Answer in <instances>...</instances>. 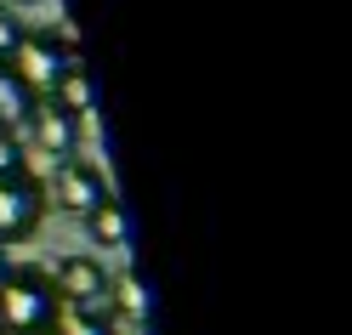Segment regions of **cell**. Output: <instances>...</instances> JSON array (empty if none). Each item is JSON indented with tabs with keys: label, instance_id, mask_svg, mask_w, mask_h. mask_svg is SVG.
Listing matches in <instances>:
<instances>
[{
	"label": "cell",
	"instance_id": "1",
	"mask_svg": "<svg viewBox=\"0 0 352 335\" xmlns=\"http://www.w3.org/2000/svg\"><path fill=\"white\" fill-rule=\"evenodd\" d=\"M57 284L46 267H12L6 284H0V335H52L57 324Z\"/></svg>",
	"mask_w": 352,
	"mask_h": 335
},
{
	"label": "cell",
	"instance_id": "2",
	"mask_svg": "<svg viewBox=\"0 0 352 335\" xmlns=\"http://www.w3.org/2000/svg\"><path fill=\"white\" fill-rule=\"evenodd\" d=\"M69 63H74V57H69V46L57 40V29H23V40H17V52H12V63H6V69L23 80L34 97H46L52 85H57V74L69 69Z\"/></svg>",
	"mask_w": 352,
	"mask_h": 335
},
{
	"label": "cell",
	"instance_id": "6",
	"mask_svg": "<svg viewBox=\"0 0 352 335\" xmlns=\"http://www.w3.org/2000/svg\"><path fill=\"white\" fill-rule=\"evenodd\" d=\"M108 279H114V273H108L97 256H85V250L63 256V261H57V273H52L63 307H108Z\"/></svg>",
	"mask_w": 352,
	"mask_h": 335
},
{
	"label": "cell",
	"instance_id": "15",
	"mask_svg": "<svg viewBox=\"0 0 352 335\" xmlns=\"http://www.w3.org/2000/svg\"><path fill=\"white\" fill-rule=\"evenodd\" d=\"M12 6H40V0H6V12H12Z\"/></svg>",
	"mask_w": 352,
	"mask_h": 335
},
{
	"label": "cell",
	"instance_id": "5",
	"mask_svg": "<svg viewBox=\"0 0 352 335\" xmlns=\"http://www.w3.org/2000/svg\"><path fill=\"white\" fill-rule=\"evenodd\" d=\"M23 148L46 153V160H74V153H80V120L63 114L52 97H40L29 125H23Z\"/></svg>",
	"mask_w": 352,
	"mask_h": 335
},
{
	"label": "cell",
	"instance_id": "10",
	"mask_svg": "<svg viewBox=\"0 0 352 335\" xmlns=\"http://www.w3.org/2000/svg\"><path fill=\"white\" fill-rule=\"evenodd\" d=\"M34 102H40V97H34L29 85L6 69V63H0V125L23 131V125H29V114H34Z\"/></svg>",
	"mask_w": 352,
	"mask_h": 335
},
{
	"label": "cell",
	"instance_id": "13",
	"mask_svg": "<svg viewBox=\"0 0 352 335\" xmlns=\"http://www.w3.org/2000/svg\"><path fill=\"white\" fill-rule=\"evenodd\" d=\"M17 40H23V23L0 6V63H12V52H17Z\"/></svg>",
	"mask_w": 352,
	"mask_h": 335
},
{
	"label": "cell",
	"instance_id": "11",
	"mask_svg": "<svg viewBox=\"0 0 352 335\" xmlns=\"http://www.w3.org/2000/svg\"><path fill=\"white\" fill-rule=\"evenodd\" d=\"M52 335H120V324L108 307H63Z\"/></svg>",
	"mask_w": 352,
	"mask_h": 335
},
{
	"label": "cell",
	"instance_id": "4",
	"mask_svg": "<svg viewBox=\"0 0 352 335\" xmlns=\"http://www.w3.org/2000/svg\"><path fill=\"white\" fill-rule=\"evenodd\" d=\"M114 193L108 188V176H102V165H91V160H57V176L46 182V205L57 199V210H69V216H85L91 205H102V199Z\"/></svg>",
	"mask_w": 352,
	"mask_h": 335
},
{
	"label": "cell",
	"instance_id": "7",
	"mask_svg": "<svg viewBox=\"0 0 352 335\" xmlns=\"http://www.w3.org/2000/svg\"><path fill=\"white\" fill-rule=\"evenodd\" d=\"M85 233H91L97 250H125V244H131V221H125V205L114 193H108L102 205L85 210Z\"/></svg>",
	"mask_w": 352,
	"mask_h": 335
},
{
	"label": "cell",
	"instance_id": "12",
	"mask_svg": "<svg viewBox=\"0 0 352 335\" xmlns=\"http://www.w3.org/2000/svg\"><path fill=\"white\" fill-rule=\"evenodd\" d=\"M17 171H29V148H23V131L0 125V176H17Z\"/></svg>",
	"mask_w": 352,
	"mask_h": 335
},
{
	"label": "cell",
	"instance_id": "8",
	"mask_svg": "<svg viewBox=\"0 0 352 335\" xmlns=\"http://www.w3.org/2000/svg\"><path fill=\"white\" fill-rule=\"evenodd\" d=\"M63 114H74V120H85V114H97V85H91V74L80 69V63H69V69L57 74V85L46 91Z\"/></svg>",
	"mask_w": 352,
	"mask_h": 335
},
{
	"label": "cell",
	"instance_id": "3",
	"mask_svg": "<svg viewBox=\"0 0 352 335\" xmlns=\"http://www.w3.org/2000/svg\"><path fill=\"white\" fill-rule=\"evenodd\" d=\"M46 216V182L34 171H17V176H0V244H17L40 228Z\"/></svg>",
	"mask_w": 352,
	"mask_h": 335
},
{
	"label": "cell",
	"instance_id": "14",
	"mask_svg": "<svg viewBox=\"0 0 352 335\" xmlns=\"http://www.w3.org/2000/svg\"><path fill=\"white\" fill-rule=\"evenodd\" d=\"M6 273H12V244H0V284H6Z\"/></svg>",
	"mask_w": 352,
	"mask_h": 335
},
{
	"label": "cell",
	"instance_id": "9",
	"mask_svg": "<svg viewBox=\"0 0 352 335\" xmlns=\"http://www.w3.org/2000/svg\"><path fill=\"white\" fill-rule=\"evenodd\" d=\"M108 312H120L125 324H148V312H153L148 279H142V273H120V279H108Z\"/></svg>",
	"mask_w": 352,
	"mask_h": 335
}]
</instances>
